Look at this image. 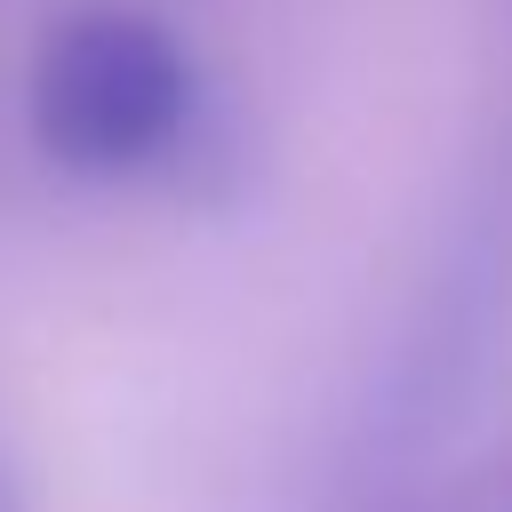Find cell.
<instances>
[{"instance_id":"cell-1","label":"cell","mask_w":512,"mask_h":512,"mask_svg":"<svg viewBox=\"0 0 512 512\" xmlns=\"http://www.w3.org/2000/svg\"><path fill=\"white\" fill-rule=\"evenodd\" d=\"M32 144L88 184H128L200 144V56L160 24L152 8L128 0H88L48 16L24 80Z\"/></svg>"}]
</instances>
